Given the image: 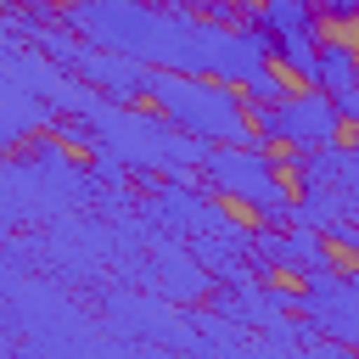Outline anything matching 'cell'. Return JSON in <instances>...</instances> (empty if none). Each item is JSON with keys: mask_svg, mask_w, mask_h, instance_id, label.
I'll return each instance as SVG.
<instances>
[{"mask_svg": "<svg viewBox=\"0 0 359 359\" xmlns=\"http://www.w3.org/2000/svg\"><path fill=\"white\" fill-rule=\"evenodd\" d=\"M320 6L314 0H252L247 6V22L269 39V45H280V39H320Z\"/></svg>", "mask_w": 359, "mask_h": 359, "instance_id": "cell-8", "label": "cell"}, {"mask_svg": "<svg viewBox=\"0 0 359 359\" xmlns=\"http://www.w3.org/2000/svg\"><path fill=\"white\" fill-rule=\"evenodd\" d=\"M252 123H258V140H286L292 151H320V146H337V135H342L337 95L320 84L292 90L275 107H252Z\"/></svg>", "mask_w": 359, "mask_h": 359, "instance_id": "cell-5", "label": "cell"}, {"mask_svg": "<svg viewBox=\"0 0 359 359\" xmlns=\"http://www.w3.org/2000/svg\"><path fill=\"white\" fill-rule=\"evenodd\" d=\"M275 62L292 73V79H303V84H314V62H320V39H280L275 45Z\"/></svg>", "mask_w": 359, "mask_h": 359, "instance_id": "cell-12", "label": "cell"}, {"mask_svg": "<svg viewBox=\"0 0 359 359\" xmlns=\"http://www.w3.org/2000/svg\"><path fill=\"white\" fill-rule=\"evenodd\" d=\"M320 11H331V17H353L359 0H320Z\"/></svg>", "mask_w": 359, "mask_h": 359, "instance_id": "cell-14", "label": "cell"}, {"mask_svg": "<svg viewBox=\"0 0 359 359\" xmlns=\"http://www.w3.org/2000/svg\"><path fill=\"white\" fill-rule=\"evenodd\" d=\"M325 241H331V247H348V252H359V219H353V213H337V219L325 224Z\"/></svg>", "mask_w": 359, "mask_h": 359, "instance_id": "cell-13", "label": "cell"}, {"mask_svg": "<svg viewBox=\"0 0 359 359\" xmlns=\"http://www.w3.org/2000/svg\"><path fill=\"white\" fill-rule=\"evenodd\" d=\"M163 275V292H180V297H196L202 292V269H196V258H185V252H163V264H157Z\"/></svg>", "mask_w": 359, "mask_h": 359, "instance_id": "cell-11", "label": "cell"}, {"mask_svg": "<svg viewBox=\"0 0 359 359\" xmlns=\"http://www.w3.org/2000/svg\"><path fill=\"white\" fill-rule=\"evenodd\" d=\"M208 185L219 196H236L247 202L258 219H275V224H292V191L275 168V157H264L258 146H208V163H202Z\"/></svg>", "mask_w": 359, "mask_h": 359, "instance_id": "cell-4", "label": "cell"}, {"mask_svg": "<svg viewBox=\"0 0 359 359\" xmlns=\"http://www.w3.org/2000/svg\"><path fill=\"white\" fill-rule=\"evenodd\" d=\"M79 118L90 123V135H95V146H101L107 157H118L123 168H140V174H151V168H174V174H180V168H202V163H208V146H213V140H202V135H185L168 112L151 118V112H129V107L90 101Z\"/></svg>", "mask_w": 359, "mask_h": 359, "instance_id": "cell-3", "label": "cell"}, {"mask_svg": "<svg viewBox=\"0 0 359 359\" xmlns=\"http://www.w3.org/2000/svg\"><path fill=\"white\" fill-rule=\"evenodd\" d=\"M297 185H331L342 213L359 219V146H320L297 151Z\"/></svg>", "mask_w": 359, "mask_h": 359, "instance_id": "cell-7", "label": "cell"}, {"mask_svg": "<svg viewBox=\"0 0 359 359\" xmlns=\"http://www.w3.org/2000/svg\"><path fill=\"white\" fill-rule=\"evenodd\" d=\"M146 95L157 101V112H168L185 135H202L213 146H252L258 123L241 90H230L213 73H180V67H151L146 73Z\"/></svg>", "mask_w": 359, "mask_h": 359, "instance_id": "cell-2", "label": "cell"}, {"mask_svg": "<svg viewBox=\"0 0 359 359\" xmlns=\"http://www.w3.org/2000/svg\"><path fill=\"white\" fill-rule=\"evenodd\" d=\"M67 22L84 39L123 50L146 67H180V73H213V79L230 34V22L191 17L180 6H151V0H73Z\"/></svg>", "mask_w": 359, "mask_h": 359, "instance_id": "cell-1", "label": "cell"}, {"mask_svg": "<svg viewBox=\"0 0 359 359\" xmlns=\"http://www.w3.org/2000/svg\"><path fill=\"white\" fill-rule=\"evenodd\" d=\"M241 95H247V107H275V101H286L292 95V73L275 62V67H258L247 84H241Z\"/></svg>", "mask_w": 359, "mask_h": 359, "instance_id": "cell-10", "label": "cell"}, {"mask_svg": "<svg viewBox=\"0 0 359 359\" xmlns=\"http://www.w3.org/2000/svg\"><path fill=\"white\" fill-rule=\"evenodd\" d=\"M22 6H28V11H56V6H62V11H67V6H73V0H22Z\"/></svg>", "mask_w": 359, "mask_h": 359, "instance_id": "cell-15", "label": "cell"}, {"mask_svg": "<svg viewBox=\"0 0 359 359\" xmlns=\"http://www.w3.org/2000/svg\"><path fill=\"white\" fill-rule=\"evenodd\" d=\"M303 309H309V314H314V325H325L331 337H342V342H359V275H342V269H331V275L309 280V292H303Z\"/></svg>", "mask_w": 359, "mask_h": 359, "instance_id": "cell-6", "label": "cell"}, {"mask_svg": "<svg viewBox=\"0 0 359 359\" xmlns=\"http://www.w3.org/2000/svg\"><path fill=\"white\" fill-rule=\"evenodd\" d=\"M359 79V50L348 39H320V62H314V84L320 90H342Z\"/></svg>", "mask_w": 359, "mask_h": 359, "instance_id": "cell-9", "label": "cell"}]
</instances>
